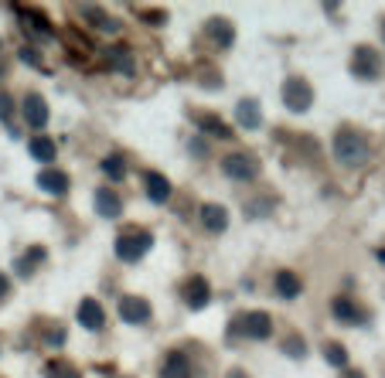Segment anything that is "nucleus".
<instances>
[{
	"instance_id": "obj_26",
	"label": "nucleus",
	"mask_w": 385,
	"mask_h": 378,
	"mask_svg": "<svg viewBox=\"0 0 385 378\" xmlns=\"http://www.w3.org/2000/svg\"><path fill=\"white\" fill-rule=\"evenodd\" d=\"M24 21H28V28H31L34 34H41V38H51V34H55V28L48 24V17L41 14V11H24Z\"/></svg>"
},
{
	"instance_id": "obj_21",
	"label": "nucleus",
	"mask_w": 385,
	"mask_h": 378,
	"mask_svg": "<svg viewBox=\"0 0 385 378\" xmlns=\"http://www.w3.org/2000/svg\"><path fill=\"white\" fill-rule=\"evenodd\" d=\"M201 225H205V229H208V232H225V229H229V211H225V208L222 205H201Z\"/></svg>"
},
{
	"instance_id": "obj_29",
	"label": "nucleus",
	"mask_w": 385,
	"mask_h": 378,
	"mask_svg": "<svg viewBox=\"0 0 385 378\" xmlns=\"http://www.w3.org/2000/svg\"><path fill=\"white\" fill-rule=\"evenodd\" d=\"M283 355H287V358H304V355H307V345H304V337L290 334V337L283 341Z\"/></svg>"
},
{
	"instance_id": "obj_15",
	"label": "nucleus",
	"mask_w": 385,
	"mask_h": 378,
	"mask_svg": "<svg viewBox=\"0 0 385 378\" xmlns=\"http://www.w3.org/2000/svg\"><path fill=\"white\" fill-rule=\"evenodd\" d=\"M235 123L242 130H260L262 126V110L256 99H239L235 103Z\"/></svg>"
},
{
	"instance_id": "obj_8",
	"label": "nucleus",
	"mask_w": 385,
	"mask_h": 378,
	"mask_svg": "<svg viewBox=\"0 0 385 378\" xmlns=\"http://www.w3.org/2000/svg\"><path fill=\"white\" fill-rule=\"evenodd\" d=\"M116 310H120V317L126 324H150V317H154V307L143 297H123Z\"/></svg>"
},
{
	"instance_id": "obj_5",
	"label": "nucleus",
	"mask_w": 385,
	"mask_h": 378,
	"mask_svg": "<svg viewBox=\"0 0 385 378\" xmlns=\"http://www.w3.org/2000/svg\"><path fill=\"white\" fill-rule=\"evenodd\" d=\"M222 171H225V177L239 181V184L256 181L260 177V157L256 154H229V157H222Z\"/></svg>"
},
{
	"instance_id": "obj_34",
	"label": "nucleus",
	"mask_w": 385,
	"mask_h": 378,
	"mask_svg": "<svg viewBox=\"0 0 385 378\" xmlns=\"http://www.w3.org/2000/svg\"><path fill=\"white\" fill-rule=\"evenodd\" d=\"M7 293H11V280L0 273V300H7Z\"/></svg>"
},
{
	"instance_id": "obj_12",
	"label": "nucleus",
	"mask_w": 385,
	"mask_h": 378,
	"mask_svg": "<svg viewBox=\"0 0 385 378\" xmlns=\"http://www.w3.org/2000/svg\"><path fill=\"white\" fill-rule=\"evenodd\" d=\"M34 184L45 191V194H55V198H62V194H68V174L58 171V167H48V171L38 174V181H34Z\"/></svg>"
},
{
	"instance_id": "obj_36",
	"label": "nucleus",
	"mask_w": 385,
	"mask_h": 378,
	"mask_svg": "<svg viewBox=\"0 0 385 378\" xmlns=\"http://www.w3.org/2000/svg\"><path fill=\"white\" fill-rule=\"evenodd\" d=\"M375 259H379V263H385V249H379V252H375Z\"/></svg>"
},
{
	"instance_id": "obj_13",
	"label": "nucleus",
	"mask_w": 385,
	"mask_h": 378,
	"mask_svg": "<svg viewBox=\"0 0 385 378\" xmlns=\"http://www.w3.org/2000/svg\"><path fill=\"white\" fill-rule=\"evenodd\" d=\"M273 290H277L283 300H297L304 293V283H300V276H297L293 269H277V273H273Z\"/></svg>"
},
{
	"instance_id": "obj_14",
	"label": "nucleus",
	"mask_w": 385,
	"mask_h": 378,
	"mask_svg": "<svg viewBox=\"0 0 385 378\" xmlns=\"http://www.w3.org/2000/svg\"><path fill=\"white\" fill-rule=\"evenodd\" d=\"M143 184H147V198L154 205H168L170 201V181L160 171H147L143 174Z\"/></svg>"
},
{
	"instance_id": "obj_7",
	"label": "nucleus",
	"mask_w": 385,
	"mask_h": 378,
	"mask_svg": "<svg viewBox=\"0 0 385 378\" xmlns=\"http://www.w3.org/2000/svg\"><path fill=\"white\" fill-rule=\"evenodd\" d=\"M181 300H185L191 310H205L208 303H212V286L205 276H191L181 283Z\"/></svg>"
},
{
	"instance_id": "obj_20",
	"label": "nucleus",
	"mask_w": 385,
	"mask_h": 378,
	"mask_svg": "<svg viewBox=\"0 0 385 378\" xmlns=\"http://www.w3.org/2000/svg\"><path fill=\"white\" fill-rule=\"evenodd\" d=\"M331 310H334V317H338L341 324H365V310L354 307L351 297H334Z\"/></svg>"
},
{
	"instance_id": "obj_27",
	"label": "nucleus",
	"mask_w": 385,
	"mask_h": 378,
	"mask_svg": "<svg viewBox=\"0 0 385 378\" xmlns=\"http://www.w3.org/2000/svg\"><path fill=\"white\" fill-rule=\"evenodd\" d=\"M41 259H45V249H31L28 256H21V259H17V273H21V276H31L34 263H41Z\"/></svg>"
},
{
	"instance_id": "obj_24",
	"label": "nucleus",
	"mask_w": 385,
	"mask_h": 378,
	"mask_svg": "<svg viewBox=\"0 0 385 378\" xmlns=\"http://www.w3.org/2000/svg\"><path fill=\"white\" fill-rule=\"evenodd\" d=\"M324 362L331 364V368H348V347L338 345V341L324 345Z\"/></svg>"
},
{
	"instance_id": "obj_10",
	"label": "nucleus",
	"mask_w": 385,
	"mask_h": 378,
	"mask_svg": "<svg viewBox=\"0 0 385 378\" xmlns=\"http://www.w3.org/2000/svg\"><path fill=\"white\" fill-rule=\"evenodd\" d=\"M78 324L86 327V331H103V324H106V310H103V303L96 297H86L78 303Z\"/></svg>"
},
{
	"instance_id": "obj_25",
	"label": "nucleus",
	"mask_w": 385,
	"mask_h": 378,
	"mask_svg": "<svg viewBox=\"0 0 385 378\" xmlns=\"http://www.w3.org/2000/svg\"><path fill=\"white\" fill-rule=\"evenodd\" d=\"M99 167H103V174H109L113 181H123V177H126V157H123V154H109Z\"/></svg>"
},
{
	"instance_id": "obj_3",
	"label": "nucleus",
	"mask_w": 385,
	"mask_h": 378,
	"mask_svg": "<svg viewBox=\"0 0 385 378\" xmlns=\"http://www.w3.org/2000/svg\"><path fill=\"white\" fill-rule=\"evenodd\" d=\"M351 75L361 82H371L382 75V55L371 45H358L351 51Z\"/></svg>"
},
{
	"instance_id": "obj_18",
	"label": "nucleus",
	"mask_w": 385,
	"mask_h": 378,
	"mask_svg": "<svg viewBox=\"0 0 385 378\" xmlns=\"http://www.w3.org/2000/svg\"><path fill=\"white\" fill-rule=\"evenodd\" d=\"M96 211H99L103 219H120V215H123V198H120L116 191L99 188L96 191Z\"/></svg>"
},
{
	"instance_id": "obj_2",
	"label": "nucleus",
	"mask_w": 385,
	"mask_h": 378,
	"mask_svg": "<svg viewBox=\"0 0 385 378\" xmlns=\"http://www.w3.org/2000/svg\"><path fill=\"white\" fill-rule=\"evenodd\" d=\"M150 246H154V236H150L147 229H126V232L116 236L113 252H116V259H123V263H137V259H143V256L150 252Z\"/></svg>"
},
{
	"instance_id": "obj_28",
	"label": "nucleus",
	"mask_w": 385,
	"mask_h": 378,
	"mask_svg": "<svg viewBox=\"0 0 385 378\" xmlns=\"http://www.w3.org/2000/svg\"><path fill=\"white\" fill-rule=\"evenodd\" d=\"M45 378H82L68 362H51L45 368Z\"/></svg>"
},
{
	"instance_id": "obj_9",
	"label": "nucleus",
	"mask_w": 385,
	"mask_h": 378,
	"mask_svg": "<svg viewBox=\"0 0 385 378\" xmlns=\"http://www.w3.org/2000/svg\"><path fill=\"white\" fill-rule=\"evenodd\" d=\"M205 38H208L218 51H225V48L235 45V28H232V21H225V17H212V21L205 24Z\"/></svg>"
},
{
	"instance_id": "obj_4",
	"label": "nucleus",
	"mask_w": 385,
	"mask_h": 378,
	"mask_svg": "<svg viewBox=\"0 0 385 378\" xmlns=\"http://www.w3.org/2000/svg\"><path fill=\"white\" fill-rule=\"evenodd\" d=\"M279 99H283V106H287L290 112H307L310 103H314V89H310L307 79L290 75V79L283 82V93H279Z\"/></svg>"
},
{
	"instance_id": "obj_1",
	"label": "nucleus",
	"mask_w": 385,
	"mask_h": 378,
	"mask_svg": "<svg viewBox=\"0 0 385 378\" xmlns=\"http://www.w3.org/2000/svg\"><path fill=\"white\" fill-rule=\"evenodd\" d=\"M331 154L344 167H361L369 160V140H365V133H358L351 126H341L334 133V140H331Z\"/></svg>"
},
{
	"instance_id": "obj_16",
	"label": "nucleus",
	"mask_w": 385,
	"mask_h": 378,
	"mask_svg": "<svg viewBox=\"0 0 385 378\" xmlns=\"http://www.w3.org/2000/svg\"><path fill=\"white\" fill-rule=\"evenodd\" d=\"M195 123H198L201 133H208V137H215V140H232V137H235V130H229V123L218 120L215 112H198Z\"/></svg>"
},
{
	"instance_id": "obj_17",
	"label": "nucleus",
	"mask_w": 385,
	"mask_h": 378,
	"mask_svg": "<svg viewBox=\"0 0 385 378\" xmlns=\"http://www.w3.org/2000/svg\"><path fill=\"white\" fill-rule=\"evenodd\" d=\"M106 65L109 68H116V72H123V75H133V51H130V45H109L106 51Z\"/></svg>"
},
{
	"instance_id": "obj_19",
	"label": "nucleus",
	"mask_w": 385,
	"mask_h": 378,
	"mask_svg": "<svg viewBox=\"0 0 385 378\" xmlns=\"http://www.w3.org/2000/svg\"><path fill=\"white\" fill-rule=\"evenodd\" d=\"M78 14L86 17L93 28H103V31H109V34L120 31V21H113V17H109L103 7H96V4H82V7H78Z\"/></svg>"
},
{
	"instance_id": "obj_35",
	"label": "nucleus",
	"mask_w": 385,
	"mask_h": 378,
	"mask_svg": "<svg viewBox=\"0 0 385 378\" xmlns=\"http://www.w3.org/2000/svg\"><path fill=\"white\" fill-rule=\"evenodd\" d=\"M341 378H365V375H361V372H344Z\"/></svg>"
},
{
	"instance_id": "obj_22",
	"label": "nucleus",
	"mask_w": 385,
	"mask_h": 378,
	"mask_svg": "<svg viewBox=\"0 0 385 378\" xmlns=\"http://www.w3.org/2000/svg\"><path fill=\"white\" fill-rule=\"evenodd\" d=\"M160 378H191V362H188L185 351H170L168 358H164Z\"/></svg>"
},
{
	"instance_id": "obj_37",
	"label": "nucleus",
	"mask_w": 385,
	"mask_h": 378,
	"mask_svg": "<svg viewBox=\"0 0 385 378\" xmlns=\"http://www.w3.org/2000/svg\"><path fill=\"white\" fill-rule=\"evenodd\" d=\"M0 75H4V62H0Z\"/></svg>"
},
{
	"instance_id": "obj_31",
	"label": "nucleus",
	"mask_w": 385,
	"mask_h": 378,
	"mask_svg": "<svg viewBox=\"0 0 385 378\" xmlns=\"http://www.w3.org/2000/svg\"><path fill=\"white\" fill-rule=\"evenodd\" d=\"M140 17H143L147 24H164V21H168L164 11H147V7H140Z\"/></svg>"
},
{
	"instance_id": "obj_33",
	"label": "nucleus",
	"mask_w": 385,
	"mask_h": 378,
	"mask_svg": "<svg viewBox=\"0 0 385 378\" xmlns=\"http://www.w3.org/2000/svg\"><path fill=\"white\" fill-rule=\"evenodd\" d=\"M21 62H28V65H41V58H38V51H34V48H21Z\"/></svg>"
},
{
	"instance_id": "obj_6",
	"label": "nucleus",
	"mask_w": 385,
	"mask_h": 378,
	"mask_svg": "<svg viewBox=\"0 0 385 378\" xmlns=\"http://www.w3.org/2000/svg\"><path fill=\"white\" fill-rule=\"evenodd\" d=\"M235 327L249 341H266V337H273V317L266 314V310H249V314L235 317Z\"/></svg>"
},
{
	"instance_id": "obj_32",
	"label": "nucleus",
	"mask_w": 385,
	"mask_h": 378,
	"mask_svg": "<svg viewBox=\"0 0 385 378\" xmlns=\"http://www.w3.org/2000/svg\"><path fill=\"white\" fill-rule=\"evenodd\" d=\"M68 41H72V45H76V51H82V55H89V51H93L89 38H78V31H68Z\"/></svg>"
},
{
	"instance_id": "obj_30",
	"label": "nucleus",
	"mask_w": 385,
	"mask_h": 378,
	"mask_svg": "<svg viewBox=\"0 0 385 378\" xmlns=\"http://www.w3.org/2000/svg\"><path fill=\"white\" fill-rule=\"evenodd\" d=\"M11 112H14V99L0 93V120H4V123H11Z\"/></svg>"
},
{
	"instance_id": "obj_38",
	"label": "nucleus",
	"mask_w": 385,
	"mask_h": 378,
	"mask_svg": "<svg viewBox=\"0 0 385 378\" xmlns=\"http://www.w3.org/2000/svg\"><path fill=\"white\" fill-rule=\"evenodd\" d=\"M382 34H385V21H382Z\"/></svg>"
},
{
	"instance_id": "obj_11",
	"label": "nucleus",
	"mask_w": 385,
	"mask_h": 378,
	"mask_svg": "<svg viewBox=\"0 0 385 378\" xmlns=\"http://www.w3.org/2000/svg\"><path fill=\"white\" fill-rule=\"evenodd\" d=\"M21 112H24V123L31 126V130H45L48 126V103L41 99L38 93L24 95V103H21Z\"/></svg>"
},
{
	"instance_id": "obj_23",
	"label": "nucleus",
	"mask_w": 385,
	"mask_h": 378,
	"mask_svg": "<svg viewBox=\"0 0 385 378\" xmlns=\"http://www.w3.org/2000/svg\"><path fill=\"white\" fill-rule=\"evenodd\" d=\"M28 150H31V157L41 160V164H51V160H55V154H58L55 140H51V137H45V133L31 137V140H28Z\"/></svg>"
}]
</instances>
